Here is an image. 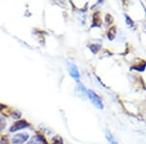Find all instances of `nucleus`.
<instances>
[{
    "label": "nucleus",
    "mask_w": 146,
    "mask_h": 144,
    "mask_svg": "<svg viewBox=\"0 0 146 144\" xmlns=\"http://www.w3.org/2000/svg\"><path fill=\"white\" fill-rule=\"evenodd\" d=\"M5 108H6V105L1 104V103H0V111H2L3 109H5Z\"/></svg>",
    "instance_id": "dca6fc26"
},
{
    "label": "nucleus",
    "mask_w": 146,
    "mask_h": 144,
    "mask_svg": "<svg viewBox=\"0 0 146 144\" xmlns=\"http://www.w3.org/2000/svg\"><path fill=\"white\" fill-rule=\"evenodd\" d=\"M100 16V13L96 12V13L94 15V19H93V25L95 27H100V18L98 17Z\"/></svg>",
    "instance_id": "0eeeda50"
},
{
    "label": "nucleus",
    "mask_w": 146,
    "mask_h": 144,
    "mask_svg": "<svg viewBox=\"0 0 146 144\" xmlns=\"http://www.w3.org/2000/svg\"><path fill=\"white\" fill-rule=\"evenodd\" d=\"M1 144H8L9 143V139L7 136H2L1 137Z\"/></svg>",
    "instance_id": "ddd939ff"
},
{
    "label": "nucleus",
    "mask_w": 146,
    "mask_h": 144,
    "mask_svg": "<svg viewBox=\"0 0 146 144\" xmlns=\"http://www.w3.org/2000/svg\"><path fill=\"white\" fill-rule=\"evenodd\" d=\"M105 22H106L107 25H110L112 22H113V18L111 15H109V14H107L106 16H105Z\"/></svg>",
    "instance_id": "9b49d317"
},
{
    "label": "nucleus",
    "mask_w": 146,
    "mask_h": 144,
    "mask_svg": "<svg viewBox=\"0 0 146 144\" xmlns=\"http://www.w3.org/2000/svg\"><path fill=\"white\" fill-rule=\"evenodd\" d=\"M4 126H5V121L3 119H0V131L4 129Z\"/></svg>",
    "instance_id": "2eb2a0df"
},
{
    "label": "nucleus",
    "mask_w": 146,
    "mask_h": 144,
    "mask_svg": "<svg viewBox=\"0 0 146 144\" xmlns=\"http://www.w3.org/2000/svg\"><path fill=\"white\" fill-rule=\"evenodd\" d=\"M54 144H62V140L60 137H56L54 139Z\"/></svg>",
    "instance_id": "4468645a"
},
{
    "label": "nucleus",
    "mask_w": 146,
    "mask_h": 144,
    "mask_svg": "<svg viewBox=\"0 0 146 144\" xmlns=\"http://www.w3.org/2000/svg\"><path fill=\"white\" fill-rule=\"evenodd\" d=\"M69 73L76 81H79L80 74L78 71V68H77V66L75 64H73V63H69Z\"/></svg>",
    "instance_id": "39448f33"
},
{
    "label": "nucleus",
    "mask_w": 146,
    "mask_h": 144,
    "mask_svg": "<svg viewBox=\"0 0 146 144\" xmlns=\"http://www.w3.org/2000/svg\"><path fill=\"white\" fill-rule=\"evenodd\" d=\"M29 126H30L29 123H27L25 120H19V121L16 122L15 124L10 127V131H12V133H15V131H20V129L28 127Z\"/></svg>",
    "instance_id": "f03ea898"
},
{
    "label": "nucleus",
    "mask_w": 146,
    "mask_h": 144,
    "mask_svg": "<svg viewBox=\"0 0 146 144\" xmlns=\"http://www.w3.org/2000/svg\"><path fill=\"white\" fill-rule=\"evenodd\" d=\"M28 137H29V136H28L27 133H18L13 136L12 142L14 144H23V142H25V141L27 140Z\"/></svg>",
    "instance_id": "7ed1b4c3"
},
{
    "label": "nucleus",
    "mask_w": 146,
    "mask_h": 144,
    "mask_svg": "<svg viewBox=\"0 0 146 144\" xmlns=\"http://www.w3.org/2000/svg\"><path fill=\"white\" fill-rule=\"evenodd\" d=\"M27 144H48V142H47L45 137H44L42 134L37 133L36 135H34L33 137L31 138V140Z\"/></svg>",
    "instance_id": "20e7f679"
},
{
    "label": "nucleus",
    "mask_w": 146,
    "mask_h": 144,
    "mask_svg": "<svg viewBox=\"0 0 146 144\" xmlns=\"http://www.w3.org/2000/svg\"><path fill=\"white\" fill-rule=\"evenodd\" d=\"M106 137H107L108 143H109V144H118V142L115 140V138L113 137V135L109 133V131H107V133H106Z\"/></svg>",
    "instance_id": "1a4fd4ad"
},
{
    "label": "nucleus",
    "mask_w": 146,
    "mask_h": 144,
    "mask_svg": "<svg viewBox=\"0 0 146 144\" xmlns=\"http://www.w3.org/2000/svg\"><path fill=\"white\" fill-rule=\"evenodd\" d=\"M145 68H146V61L142 60H138V62L135 63V64L131 66V69H135L136 71H140V72L144 71Z\"/></svg>",
    "instance_id": "423d86ee"
},
{
    "label": "nucleus",
    "mask_w": 146,
    "mask_h": 144,
    "mask_svg": "<svg viewBox=\"0 0 146 144\" xmlns=\"http://www.w3.org/2000/svg\"><path fill=\"white\" fill-rule=\"evenodd\" d=\"M87 94H88L89 98L91 100V101L93 102V104L96 106V107L98 108V109H103V103L101 100L100 98V96L96 94L95 92L91 91V90H89V91H87Z\"/></svg>",
    "instance_id": "f257e3e1"
},
{
    "label": "nucleus",
    "mask_w": 146,
    "mask_h": 144,
    "mask_svg": "<svg viewBox=\"0 0 146 144\" xmlns=\"http://www.w3.org/2000/svg\"><path fill=\"white\" fill-rule=\"evenodd\" d=\"M116 28H115V27H113L110 28L109 30H108V33H107V36H108V38H109V40H114L115 38V35H116Z\"/></svg>",
    "instance_id": "6e6552de"
},
{
    "label": "nucleus",
    "mask_w": 146,
    "mask_h": 144,
    "mask_svg": "<svg viewBox=\"0 0 146 144\" xmlns=\"http://www.w3.org/2000/svg\"><path fill=\"white\" fill-rule=\"evenodd\" d=\"M125 19H126L127 25H128L129 27H133V22L131 20V19H129V16H127V15H126V16H125Z\"/></svg>",
    "instance_id": "f8f14e48"
},
{
    "label": "nucleus",
    "mask_w": 146,
    "mask_h": 144,
    "mask_svg": "<svg viewBox=\"0 0 146 144\" xmlns=\"http://www.w3.org/2000/svg\"><path fill=\"white\" fill-rule=\"evenodd\" d=\"M100 48H101V46L100 44H93V45H90V49H91V51L93 52L94 54H96L98 51L100 50Z\"/></svg>",
    "instance_id": "9d476101"
}]
</instances>
